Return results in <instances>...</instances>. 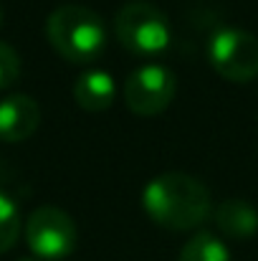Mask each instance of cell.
Wrapping results in <instances>:
<instances>
[{
	"mask_svg": "<svg viewBox=\"0 0 258 261\" xmlns=\"http://www.w3.org/2000/svg\"><path fill=\"white\" fill-rule=\"evenodd\" d=\"M142 205L157 226L185 233L205 223L210 216V193L192 175L162 173L145 185Z\"/></svg>",
	"mask_w": 258,
	"mask_h": 261,
	"instance_id": "cell-1",
	"label": "cell"
},
{
	"mask_svg": "<svg viewBox=\"0 0 258 261\" xmlns=\"http://www.w3.org/2000/svg\"><path fill=\"white\" fill-rule=\"evenodd\" d=\"M46 36L51 46L71 64L94 61L106 46V28L101 15L86 5L74 3H66L48 15Z\"/></svg>",
	"mask_w": 258,
	"mask_h": 261,
	"instance_id": "cell-2",
	"label": "cell"
},
{
	"mask_svg": "<svg viewBox=\"0 0 258 261\" xmlns=\"http://www.w3.org/2000/svg\"><path fill=\"white\" fill-rule=\"evenodd\" d=\"M114 31L127 51L142 56L165 51L172 41L167 15L147 0H132L122 5V10L114 18Z\"/></svg>",
	"mask_w": 258,
	"mask_h": 261,
	"instance_id": "cell-3",
	"label": "cell"
},
{
	"mask_svg": "<svg viewBox=\"0 0 258 261\" xmlns=\"http://www.w3.org/2000/svg\"><path fill=\"white\" fill-rule=\"evenodd\" d=\"M210 66L228 82H253L258 76V38L233 25L218 28L208 41Z\"/></svg>",
	"mask_w": 258,
	"mask_h": 261,
	"instance_id": "cell-4",
	"label": "cell"
},
{
	"mask_svg": "<svg viewBox=\"0 0 258 261\" xmlns=\"http://www.w3.org/2000/svg\"><path fill=\"white\" fill-rule=\"evenodd\" d=\"M25 241L36 259L59 261L74 254L79 244V231L66 211L56 205H41L25 221Z\"/></svg>",
	"mask_w": 258,
	"mask_h": 261,
	"instance_id": "cell-5",
	"label": "cell"
},
{
	"mask_svg": "<svg viewBox=\"0 0 258 261\" xmlns=\"http://www.w3.org/2000/svg\"><path fill=\"white\" fill-rule=\"evenodd\" d=\"M177 79L162 64H142L124 82V101L134 114L152 117L170 107Z\"/></svg>",
	"mask_w": 258,
	"mask_h": 261,
	"instance_id": "cell-6",
	"label": "cell"
},
{
	"mask_svg": "<svg viewBox=\"0 0 258 261\" xmlns=\"http://www.w3.org/2000/svg\"><path fill=\"white\" fill-rule=\"evenodd\" d=\"M41 124V107L28 94H10L0 101V140L23 142Z\"/></svg>",
	"mask_w": 258,
	"mask_h": 261,
	"instance_id": "cell-7",
	"label": "cell"
},
{
	"mask_svg": "<svg viewBox=\"0 0 258 261\" xmlns=\"http://www.w3.org/2000/svg\"><path fill=\"white\" fill-rule=\"evenodd\" d=\"M117 96L114 76L104 69H86L74 82V99L86 112H104Z\"/></svg>",
	"mask_w": 258,
	"mask_h": 261,
	"instance_id": "cell-8",
	"label": "cell"
},
{
	"mask_svg": "<svg viewBox=\"0 0 258 261\" xmlns=\"http://www.w3.org/2000/svg\"><path fill=\"white\" fill-rule=\"evenodd\" d=\"M213 221L218 231L231 239H251L258 233V208L248 200H223L213 211Z\"/></svg>",
	"mask_w": 258,
	"mask_h": 261,
	"instance_id": "cell-9",
	"label": "cell"
},
{
	"mask_svg": "<svg viewBox=\"0 0 258 261\" xmlns=\"http://www.w3.org/2000/svg\"><path fill=\"white\" fill-rule=\"evenodd\" d=\"M177 261H231V251L215 233L200 231L182 246Z\"/></svg>",
	"mask_w": 258,
	"mask_h": 261,
	"instance_id": "cell-10",
	"label": "cell"
},
{
	"mask_svg": "<svg viewBox=\"0 0 258 261\" xmlns=\"http://www.w3.org/2000/svg\"><path fill=\"white\" fill-rule=\"evenodd\" d=\"M20 211L18 203L0 190V254L10 251L20 236Z\"/></svg>",
	"mask_w": 258,
	"mask_h": 261,
	"instance_id": "cell-11",
	"label": "cell"
},
{
	"mask_svg": "<svg viewBox=\"0 0 258 261\" xmlns=\"http://www.w3.org/2000/svg\"><path fill=\"white\" fill-rule=\"evenodd\" d=\"M18 76H20V59L5 41H0V89H8Z\"/></svg>",
	"mask_w": 258,
	"mask_h": 261,
	"instance_id": "cell-12",
	"label": "cell"
},
{
	"mask_svg": "<svg viewBox=\"0 0 258 261\" xmlns=\"http://www.w3.org/2000/svg\"><path fill=\"white\" fill-rule=\"evenodd\" d=\"M18 261H41V259H36V256H23V259H18Z\"/></svg>",
	"mask_w": 258,
	"mask_h": 261,
	"instance_id": "cell-13",
	"label": "cell"
},
{
	"mask_svg": "<svg viewBox=\"0 0 258 261\" xmlns=\"http://www.w3.org/2000/svg\"><path fill=\"white\" fill-rule=\"evenodd\" d=\"M0 23H3V8H0Z\"/></svg>",
	"mask_w": 258,
	"mask_h": 261,
	"instance_id": "cell-14",
	"label": "cell"
}]
</instances>
